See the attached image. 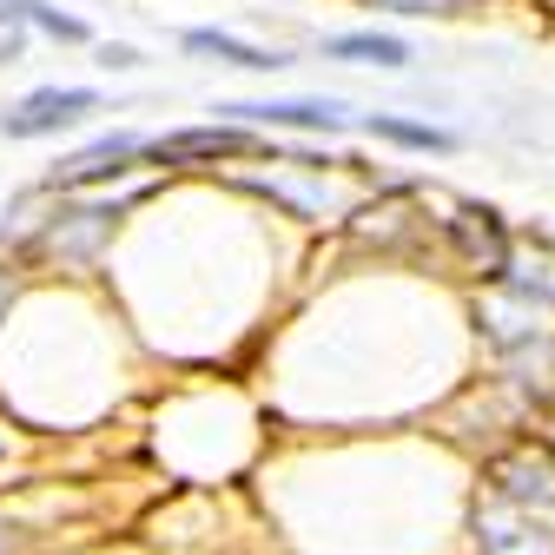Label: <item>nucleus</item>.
Wrapping results in <instances>:
<instances>
[{"instance_id":"1","label":"nucleus","mask_w":555,"mask_h":555,"mask_svg":"<svg viewBox=\"0 0 555 555\" xmlns=\"http://www.w3.org/2000/svg\"><path fill=\"white\" fill-rule=\"evenodd\" d=\"M93 106H100L93 87H40V93H27L21 106L0 113V132H8V139H47V132H60V126L87 119Z\"/></svg>"},{"instance_id":"2","label":"nucleus","mask_w":555,"mask_h":555,"mask_svg":"<svg viewBox=\"0 0 555 555\" xmlns=\"http://www.w3.org/2000/svg\"><path fill=\"white\" fill-rule=\"evenodd\" d=\"M238 153H258V139L245 126H192V132H166L146 146V159L159 166H185V159H238Z\"/></svg>"},{"instance_id":"3","label":"nucleus","mask_w":555,"mask_h":555,"mask_svg":"<svg viewBox=\"0 0 555 555\" xmlns=\"http://www.w3.org/2000/svg\"><path fill=\"white\" fill-rule=\"evenodd\" d=\"M132 153H139V139H132V132H113V139H100V146H87V153H74V159H60V166H53V185H100V179L126 172Z\"/></svg>"},{"instance_id":"4","label":"nucleus","mask_w":555,"mask_h":555,"mask_svg":"<svg viewBox=\"0 0 555 555\" xmlns=\"http://www.w3.org/2000/svg\"><path fill=\"white\" fill-rule=\"evenodd\" d=\"M225 113H238L251 126H311V132H337L344 126V113L331 100H264V106H225Z\"/></svg>"},{"instance_id":"5","label":"nucleus","mask_w":555,"mask_h":555,"mask_svg":"<svg viewBox=\"0 0 555 555\" xmlns=\"http://www.w3.org/2000/svg\"><path fill=\"white\" fill-rule=\"evenodd\" d=\"M185 47H192V53H219V60L245 66V74H271V66H285V53H264V47H251V40H238V34H219V27H192Z\"/></svg>"},{"instance_id":"6","label":"nucleus","mask_w":555,"mask_h":555,"mask_svg":"<svg viewBox=\"0 0 555 555\" xmlns=\"http://www.w3.org/2000/svg\"><path fill=\"white\" fill-rule=\"evenodd\" d=\"M324 53L331 60H364V66H403L410 60V47L390 40V34H337V40H324Z\"/></svg>"},{"instance_id":"7","label":"nucleus","mask_w":555,"mask_h":555,"mask_svg":"<svg viewBox=\"0 0 555 555\" xmlns=\"http://www.w3.org/2000/svg\"><path fill=\"white\" fill-rule=\"evenodd\" d=\"M371 132H377V139H397V146H416V153H450V146H456V139L437 132V126H410V119H384V113L371 119Z\"/></svg>"},{"instance_id":"8","label":"nucleus","mask_w":555,"mask_h":555,"mask_svg":"<svg viewBox=\"0 0 555 555\" xmlns=\"http://www.w3.org/2000/svg\"><path fill=\"white\" fill-rule=\"evenodd\" d=\"M21 27H27V0H0V60H21Z\"/></svg>"},{"instance_id":"9","label":"nucleus","mask_w":555,"mask_h":555,"mask_svg":"<svg viewBox=\"0 0 555 555\" xmlns=\"http://www.w3.org/2000/svg\"><path fill=\"white\" fill-rule=\"evenodd\" d=\"M27 21H34V27H47L53 40H87V27H80V21H66V14L40 8V0H27Z\"/></svg>"},{"instance_id":"10","label":"nucleus","mask_w":555,"mask_h":555,"mask_svg":"<svg viewBox=\"0 0 555 555\" xmlns=\"http://www.w3.org/2000/svg\"><path fill=\"white\" fill-rule=\"evenodd\" d=\"M0 555H8V535H0Z\"/></svg>"},{"instance_id":"11","label":"nucleus","mask_w":555,"mask_h":555,"mask_svg":"<svg viewBox=\"0 0 555 555\" xmlns=\"http://www.w3.org/2000/svg\"><path fill=\"white\" fill-rule=\"evenodd\" d=\"M0 450H8V437H0Z\"/></svg>"}]
</instances>
